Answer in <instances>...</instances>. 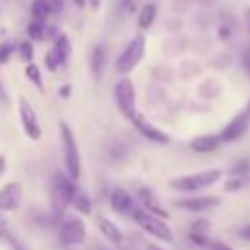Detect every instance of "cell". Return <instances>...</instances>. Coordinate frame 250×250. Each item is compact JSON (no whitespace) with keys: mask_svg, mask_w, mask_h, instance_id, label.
Listing matches in <instances>:
<instances>
[{"mask_svg":"<svg viewBox=\"0 0 250 250\" xmlns=\"http://www.w3.org/2000/svg\"><path fill=\"white\" fill-rule=\"evenodd\" d=\"M146 250H162V248H158L156 244H148V246H146Z\"/></svg>","mask_w":250,"mask_h":250,"instance_id":"obj_38","label":"cell"},{"mask_svg":"<svg viewBox=\"0 0 250 250\" xmlns=\"http://www.w3.org/2000/svg\"><path fill=\"white\" fill-rule=\"evenodd\" d=\"M61 64H62V61H61V59H59V55L51 49V51L45 55V66H47L49 70H57Z\"/></svg>","mask_w":250,"mask_h":250,"instance_id":"obj_26","label":"cell"},{"mask_svg":"<svg viewBox=\"0 0 250 250\" xmlns=\"http://www.w3.org/2000/svg\"><path fill=\"white\" fill-rule=\"evenodd\" d=\"M139 197H141V201H143V209H146L148 213H152V215H156V217H160V219H168V213L160 207V203L154 199V195L148 191V189H145V188H141L139 189Z\"/></svg>","mask_w":250,"mask_h":250,"instance_id":"obj_17","label":"cell"},{"mask_svg":"<svg viewBox=\"0 0 250 250\" xmlns=\"http://www.w3.org/2000/svg\"><path fill=\"white\" fill-rule=\"evenodd\" d=\"M72 2H74L78 8H84V6H86V0H72Z\"/></svg>","mask_w":250,"mask_h":250,"instance_id":"obj_37","label":"cell"},{"mask_svg":"<svg viewBox=\"0 0 250 250\" xmlns=\"http://www.w3.org/2000/svg\"><path fill=\"white\" fill-rule=\"evenodd\" d=\"M207 246H209L211 250H234L232 246H229L227 242H221V240H209Z\"/></svg>","mask_w":250,"mask_h":250,"instance_id":"obj_28","label":"cell"},{"mask_svg":"<svg viewBox=\"0 0 250 250\" xmlns=\"http://www.w3.org/2000/svg\"><path fill=\"white\" fill-rule=\"evenodd\" d=\"M221 137L219 135H199L195 139L189 141V146L195 150V152H213L219 148L221 145Z\"/></svg>","mask_w":250,"mask_h":250,"instance_id":"obj_15","label":"cell"},{"mask_svg":"<svg viewBox=\"0 0 250 250\" xmlns=\"http://www.w3.org/2000/svg\"><path fill=\"white\" fill-rule=\"evenodd\" d=\"M98 229H100V232H102L109 242H113V244H121V242H123V234H121L119 227H117L111 219H105V217L100 219Z\"/></svg>","mask_w":250,"mask_h":250,"instance_id":"obj_18","label":"cell"},{"mask_svg":"<svg viewBox=\"0 0 250 250\" xmlns=\"http://www.w3.org/2000/svg\"><path fill=\"white\" fill-rule=\"evenodd\" d=\"M109 205L117 213H129L133 209V197H131V193L127 189L115 188L111 191V195H109Z\"/></svg>","mask_w":250,"mask_h":250,"instance_id":"obj_14","label":"cell"},{"mask_svg":"<svg viewBox=\"0 0 250 250\" xmlns=\"http://www.w3.org/2000/svg\"><path fill=\"white\" fill-rule=\"evenodd\" d=\"M86 2H88V4H90V6L94 8V10H96V8L100 6V0H86Z\"/></svg>","mask_w":250,"mask_h":250,"instance_id":"obj_35","label":"cell"},{"mask_svg":"<svg viewBox=\"0 0 250 250\" xmlns=\"http://www.w3.org/2000/svg\"><path fill=\"white\" fill-rule=\"evenodd\" d=\"M62 8H64V2L62 0H33L31 14H33V20L45 21L49 16L61 14Z\"/></svg>","mask_w":250,"mask_h":250,"instance_id":"obj_12","label":"cell"},{"mask_svg":"<svg viewBox=\"0 0 250 250\" xmlns=\"http://www.w3.org/2000/svg\"><path fill=\"white\" fill-rule=\"evenodd\" d=\"M240 236H242L244 240H250V225H246V227L240 230Z\"/></svg>","mask_w":250,"mask_h":250,"instance_id":"obj_32","label":"cell"},{"mask_svg":"<svg viewBox=\"0 0 250 250\" xmlns=\"http://www.w3.org/2000/svg\"><path fill=\"white\" fill-rule=\"evenodd\" d=\"M18 111H20V121H21L23 133H25L31 141H39L41 135H43V129H41V123H39V119H37L35 109L31 107V104H29L25 98H20V100H18Z\"/></svg>","mask_w":250,"mask_h":250,"instance_id":"obj_8","label":"cell"},{"mask_svg":"<svg viewBox=\"0 0 250 250\" xmlns=\"http://www.w3.org/2000/svg\"><path fill=\"white\" fill-rule=\"evenodd\" d=\"M133 123H135V127H137V131L145 137V139H148V141H154V143H160V145H166L170 139H168V135L166 133H162L160 129H156L154 125H150L146 119H143V115H135V119H133Z\"/></svg>","mask_w":250,"mask_h":250,"instance_id":"obj_13","label":"cell"},{"mask_svg":"<svg viewBox=\"0 0 250 250\" xmlns=\"http://www.w3.org/2000/svg\"><path fill=\"white\" fill-rule=\"evenodd\" d=\"M45 21H39V20H33L29 25H27V35H29V39H33V41H43V39H47V29H45Z\"/></svg>","mask_w":250,"mask_h":250,"instance_id":"obj_23","label":"cell"},{"mask_svg":"<svg viewBox=\"0 0 250 250\" xmlns=\"http://www.w3.org/2000/svg\"><path fill=\"white\" fill-rule=\"evenodd\" d=\"M53 51L59 55V59H61L62 62H66V59H68V57H70V53H72V45H70V39H68L64 33L57 35V39H55V45H53Z\"/></svg>","mask_w":250,"mask_h":250,"instance_id":"obj_21","label":"cell"},{"mask_svg":"<svg viewBox=\"0 0 250 250\" xmlns=\"http://www.w3.org/2000/svg\"><path fill=\"white\" fill-rule=\"evenodd\" d=\"M242 68H244L246 74L250 76V47L246 49V53H244V57H242Z\"/></svg>","mask_w":250,"mask_h":250,"instance_id":"obj_30","label":"cell"},{"mask_svg":"<svg viewBox=\"0 0 250 250\" xmlns=\"http://www.w3.org/2000/svg\"><path fill=\"white\" fill-rule=\"evenodd\" d=\"M4 170H6V158H4V156H0V176L4 174Z\"/></svg>","mask_w":250,"mask_h":250,"instance_id":"obj_34","label":"cell"},{"mask_svg":"<svg viewBox=\"0 0 250 250\" xmlns=\"http://www.w3.org/2000/svg\"><path fill=\"white\" fill-rule=\"evenodd\" d=\"M104 66H105V45H98L90 57V68H92V74L96 80L102 78Z\"/></svg>","mask_w":250,"mask_h":250,"instance_id":"obj_19","label":"cell"},{"mask_svg":"<svg viewBox=\"0 0 250 250\" xmlns=\"http://www.w3.org/2000/svg\"><path fill=\"white\" fill-rule=\"evenodd\" d=\"M133 219L150 236H154L162 242H174V234H172V230H170V227L166 225L164 219L148 213L146 209H133Z\"/></svg>","mask_w":250,"mask_h":250,"instance_id":"obj_4","label":"cell"},{"mask_svg":"<svg viewBox=\"0 0 250 250\" xmlns=\"http://www.w3.org/2000/svg\"><path fill=\"white\" fill-rule=\"evenodd\" d=\"M6 230H8V223H6V219L0 215V236H4Z\"/></svg>","mask_w":250,"mask_h":250,"instance_id":"obj_31","label":"cell"},{"mask_svg":"<svg viewBox=\"0 0 250 250\" xmlns=\"http://www.w3.org/2000/svg\"><path fill=\"white\" fill-rule=\"evenodd\" d=\"M209 230H211V223L207 219H199L191 225L189 230V240L197 246H205L209 242Z\"/></svg>","mask_w":250,"mask_h":250,"instance_id":"obj_16","label":"cell"},{"mask_svg":"<svg viewBox=\"0 0 250 250\" xmlns=\"http://www.w3.org/2000/svg\"><path fill=\"white\" fill-rule=\"evenodd\" d=\"M248 125H250V104L246 105V109L244 111H240V113H236L232 119H230V123L221 131V141L223 143H230V141H236V139H240L246 131H248Z\"/></svg>","mask_w":250,"mask_h":250,"instance_id":"obj_9","label":"cell"},{"mask_svg":"<svg viewBox=\"0 0 250 250\" xmlns=\"http://www.w3.org/2000/svg\"><path fill=\"white\" fill-rule=\"evenodd\" d=\"M61 137H62V146H64V166H66V176L70 180L80 178V152L78 145L74 139V133L66 121H61Z\"/></svg>","mask_w":250,"mask_h":250,"instance_id":"obj_5","label":"cell"},{"mask_svg":"<svg viewBox=\"0 0 250 250\" xmlns=\"http://www.w3.org/2000/svg\"><path fill=\"white\" fill-rule=\"evenodd\" d=\"M145 47H146V39L145 35H135L127 45L125 49L121 51V55L115 59V70L119 74H129L133 68L139 66V62L143 61L145 57Z\"/></svg>","mask_w":250,"mask_h":250,"instance_id":"obj_3","label":"cell"},{"mask_svg":"<svg viewBox=\"0 0 250 250\" xmlns=\"http://www.w3.org/2000/svg\"><path fill=\"white\" fill-rule=\"evenodd\" d=\"M70 205H72L74 211H78V213H82V215H90V211H92L90 197H88V193H84L82 189H76V193H74Z\"/></svg>","mask_w":250,"mask_h":250,"instance_id":"obj_22","label":"cell"},{"mask_svg":"<svg viewBox=\"0 0 250 250\" xmlns=\"http://www.w3.org/2000/svg\"><path fill=\"white\" fill-rule=\"evenodd\" d=\"M156 14H158V8H156V4H154V2L145 4V6L141 8V12H139V18H137L139 27H141V29H148V27L154 23Z\"/></svg>","mask_w":250,"mask_h":250,"instance_id":"obj_20","label":"cell"},{"mask_svg":"<svg viewBox=\"0 0 250 250\" xmlns=\"http://www.w3.org/2000/svg\"><path fill=\"white\" fill-rule=\"evenodd\" d=\"M240 186H242V178H232L230 182L225 184V189H227V191H232V189H238Z\"/></svg>","mask_w":250,"mask_h":250,"instance_id":"obj_29","label":"cell"},{"mask_svg":"<svg viewBox=\"0 0 250 250\" xmlns=\"http://www.w3.org/2000/svg\"><path fill=\"white\" fill-rule=\"evenodd\" d=\"M221 203L219 197H211V195H199V197H186V199H178L174 201L176 207L184 209V211H189V213H203V211H209L213 207H217Z\"/></svg>","mask_w":250,"mask_h":250,"instance_id":"obj_11","label":"cell"},{"mask_svg":"<svg viewBox=\"0 0 250 250\" xmlns=\"http://www.w3.org/2000/svg\"><path fill=\"white\" fill-rule=\"evenodd\" d=\"M76 184L68 176L57 172L53 176V188H51V203H53V213L62 215L64 209L70 205L74 193H76Z\"/></svg>","mask_w":250,"mask_h":250,"instance_id":"obj_2","label":"cell"},{"mask_svg":"<svg viewBox=\"0 0 250 250\" xmlns=\"http://www.w3.org/2000/svg\"><path fill=\"white\" fill-rule=\"evenodd\" d=\"M221 178H223L221 168H209V170H201V172H195V174L174 178L170 182V188L176 189V191H184V193H195V191H201V189L217 184Z\"/></svg>","mask_w":250,"mask_h":250,"instance_id":"obj_1","label":"cell"},{"mask_svg":"<svg viewBox=\"0 0 250 250\" xmlns=\"http://www.w3.org/2000/svg\"><path fill=\"white\" fill-rule=\"evenodd\" d=\"M20 57H21V61L31 62V59H33V45H31V41H21L20 43Z\"/></svg>","mask_w":250,"mask_h":250,"instance_id":"obj_25","label":"cell"},{"mask_svg":"<svg viewBox=\"0 0 250 250\" xmlns=\"http://www.w3.org/2000/svg\"><path fill=\"white\" fill-rule=\"evenodd\" d=\"M70 94V86H64L62 90H61V96H68Z\"/></svg>","mask_w":250,"mask_h":250,"instance_id":"obj_36","label":"cell"},{"mask_svg":"<svg viewBox=\"0 0 250 250\" xmlns=\"http://www.w3.org/2000/svg\"><path fill=\"white\" fill-rule=\"evenodd\" d=\"M25 76L37 86V88H43V76H41V72H39V66L37 64H33V62H27V66H25Z\"/></svg>","mask_w":250,"mask_h":250,"instance_id":"obj_24","label":"cell"},{"mask_svg":"<svg viewBox=\"0 0 250 250\" xmlns=\"http://www.w3.org/2000/svg\"><path fill=\"white\" fill-rule=\"evenodd\" d=\"M23 186L20 182H8L0 188V211H16L21 203Z\"/></svg>","mask_w":250,"mask_h":250,"instance_id":"obj_10","label":"cell"},{"mask_svg":"<svg viewBox=\"0 0 250 250\" xmlns=\"http://www.w3.org/2000/svg\"><path fill=\"white\" fill-rule=\"evenodd\" d=\"M84 240H86L84 221L80 217H76V215L66 217L61 223V229H59V242L62 246H80Z\"/></svg>","mask_w":250,"mask_h":250,"instance_id":"obj_7","label":"cell"},{"mask_svg":"<svg viewBox=\"0 0 250 250\" xmlns=\"http://www.w3.org/2000/svg\"><path fill=\"white\" fill-rule=\"evenodd\" d=\"M244 21H246V29L250 35V8H246V12H244Z\"/></svg>","mask_w":250,"mask_h":250,"instance_id":"obj_33","label":"cell"},{"mask_svg":"<svg viewBox=\"0 0 250 250\" xmlns=\"http://www.w3.org/2000/svg\"><path fill=\"white\" fill-rule=\"evenodd\" d=\"M12 51H14V45L12 43H0V64H4V62L10 61Z\"/></svg>","mask_w":250,"mask_h":250,"instance_id":"obj_27","label":"cell"},{"mask_svg":"<svg viewBox=\"0 0 250 250\" xmlns=\"http://www.w3.org/2000/svg\"><path fill=\"white\" fill-rule=\"evenodd\" d=\"M113 98H115V104L119 107V111L129 119L133 121L135 115H137V94H135V86H133V80L123 76L121 80L115 82L113 86Z\"/></svg>","mask_w":250,"mask_h":250,"instance_id":"obj_6","label":"cell"}]
</instances>
